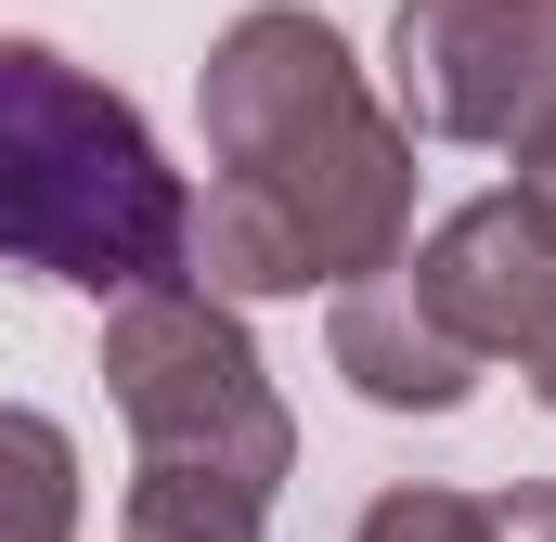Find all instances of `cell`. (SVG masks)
<instances>
[{"instance_id":"6da1fadb","label":"cell","mask_w":556,"mask_h":542,"mask_svg":"<svg viewBox=\"0 0 556 542\" xmlns=\"http://www.w3.org/2000/svg\"><path fill=\"white\" fill-rule=\"evenodd\" d=\"M194 104H207V155L298 220V246L324 259V297L415 246V130L363 91L324 13L298 0L233 13L194 65Z\"/></svg>"},{"instance_id":"7a4b0ae2","label":"cell","mask_w":556,"mask_h":542,"mask_svg":"<svg viewBox=\"0 0 556 542\" xmlns=\"http://www.w3.org/2000/svg\"><path fill=\"white\" fill-rule=\"evenodd\" d=\"M194 181L155 155L130 91L65 65L52 39H0V259L78 297H130L181 271Z\"/></svg>"},{"instance_id":"3957f363","label":"cell","mask_w":556,"mask_h":542,"mask_svg":"<svg viewBox=\"0 0 556 542\" xmlns=\"http://www.w3.org/2000/svg\"><path fill=\"white\" fill-rule=\"evenodd\" d=\"M104 401L130 426V452H168V465H220L260 491H285V465H298V426H285L233 297H207L194 271L104 297Z\"/></svg>"},{"instance_id":"277c9868","label":"cell","mask_w":556,"mask_h":542,"mask_svg":"<svg viewBox=\"0 0 556 542\" xmlns=\"http://www.w3.org/2000/svg\"><path fill=\"white\" fill-rule=\"evenodd\" d=\"M389 104L415 142H518L556 117V0H402Z\"/></svg>"},{"instance_id":"5b68a950","label":"cell","mask_w":556,"mask_h":542,"mask_svg":"<svg viewBox=\"0 0 556 542\" xmlns=\"http://www.w3.org/2000/svg\"><path fill=\"white\" fill-rule=\"evenodd\" d=\"M427 284V310L479 349V362H544L556 349V233L518 207V194H479V207H453L427 246H402Z\"/></svg>"},{"instance_id":"8992f818","label":"cell","mask_w":556,"mask_h":542,"mask_svg":"<svg viewBox=\"0 0 556 542\" xmlns=\"http://www.w3.org/2000/svg\"><path fill=\"white\" fill-rule=\"evenodd\" d=\"M324 349H337V375H350L376 413H453L466 388H479V349L427 310L415 259L350 271V284H337V310H324Z\"/></svg>"},{"instance_id":"52a82bcc","label":"cell","mask_w":556,"mask_h":542,"mask_svg":"<svg viewBox=\"0 0 556 542\" xmlns=\"http://www.w3.org/2000/svg\"><path fill=\"white\" fill-rule=\"evenodd\" d=\"M273 491L260 478H220V465H168L142 452L130 465V504H117V542H260Z\"/></svg>"},{"instance_id":"ba28073f","label":"cell","mask_w":556,"mask_h":542,"mask_svg":"<svg viewBox=\"0 0 556 542\" xmlns=\"http://www.w3.org/2000/svg\"><path fill=\"white\" fill-rule=\"evenodd\" d=\"M0 542H78V439L39 401H0Z\"/></svg>"},{"instance_id":"9c48e42d","label":"cell","mask_w":556,"mask_h":542,"mask_svg":"<svg viewBox=\"0 0 556 542\" xmlns=\"http://www.w3.org/2000/svg\"><path fill=\"white\" fill-rule=\"evenodd\" d=\"M350 542H492V504H466V491H376Z\"/></svg>"},{"instance_id":"30bf717a","label":"cell","mask_w":556,"mask_h":542,"mask_svg":"<svg viewBox=\"0 0 556 542\" xmlns=\"http://www.w3.org/2000/svg\"><path fill=\"white\" fill-rule=\"evenodd\" d=\"M505 155H518V181H505V194H518V207H531V220L556 233V117H531V130L505 142Z\"/></svg>"},{"instance_id":"8fae6325","label":"cell","mask_w":556,"mask_h":542,"mask_svg":"<svg viewBox=\"0 0 556 542\" xmlns=\"http://www.w3.org/2000/svg\"><path fill=\"white\" fill-rule=\"evenodd\" d=\"M492 542H556V478L505 491V504H492Z\"/></svg>"}]
</instances>
